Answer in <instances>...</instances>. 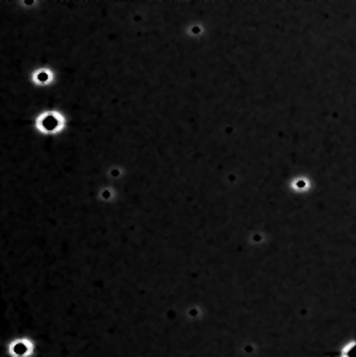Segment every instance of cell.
I'll return each instance as SVG.
<instances>
[{"label":"cell","mask_w":356,"mask_h":357,"mask_svg":"<svg viewBox=\"0 0 356 357\" xmlns=\"http://www.w3.org/2000/svg\"><path fill=\"white\" fill-rule=\"evenodd\" d=\"M36 129L43 135H57L66 129V116L57 110H45L37 114Z\"/></svg>","instance_id":"1"},{"label":"cell","mask_w":356,"mask_h":357,"mask_svg":"<svg viewBox=\"0 0 356 357\" xmlns=\"http://www.w3.org/2000/svg\"><path fill=\"white\" fill-rule=\"evenodd\" d=\"M32 82L38 86L50 84L53 82V72L50 68H38V70L32 73Z\"/></svg>","instance_id":"2"},{"label":"cell","mask_w":356,"mask_h":357,"mask_svg":"<svg viewBox=\"0 0 356 357\" xmlns=\"http://www.w3.org/2000/svg\"><path fill=\"white\" fill-rule=\"evenodd\" d=\"M341 357H356V340H352L347 344H343V348L341 349Z\"/></svg>","instance_id":"3"}]
</instances>
